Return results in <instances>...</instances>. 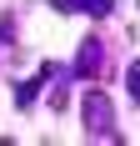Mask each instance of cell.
I'll use <instances>...</instances> for the list:
<instances>
[{
    "label": "cell",
    "instance_id": "1",
    "mask_svg": "<svg viewBox=\"0 0 140 146\" xmlns=\"http://www.w3.org/2000/svg\"><path fill=\"white\" fill-rule=\"evenodd\" d=\"M80 116H85V136H90V141H120V131H115V106H110V96L100 86L85 91Z\"/></svg>",
    "mask_w": 140,
    "mask_h": 146
},
{
    "label": "cell",
    "instance_id": "2",
    "mask_svg": "<svg viewBox=\"0 0 140 146\" xmlns=\"http://www.w3.org/2000/svg\"><path fill=\"white\" fill-rule=\"evenodd\" d=\"M100 71H105V40L100 35H85L80 50H75V76L80 81H100Z\"/></svg>",
    "mask_w": 140,
    "mask_h": 146
},
{
    "label": "cell",
    "instance_id": "3",
    "mask_svg": "<svg viewBox=\"0 0 140 146\" xmlns=\"http://www.w3.org/2000/svg\"><path fill=\"white\" fill-rule=\"evenodd\" d=\"M75 10H85V15H95V20H105V15L115 10V0H75Z\"/></svg>",
    "mask_w": 140,
    "mask_h": 146
},
{
    "label": "cell",
    "instance_id": "4",
    "mask_svg": "<svg viewBox=\"0 0 140 146\" xmlns=\"http://www.w3.org/2000/svg\"><path fill=\"white\" fill-rule=\"evenodd\" d=\"M40 86H45L40 76H35V81H25V86L15 91V101H20V106H35V96H40Z\"/></svg>",
    "mask_w": 140,
    "mask_h": 146
},
{
    "label": "cell",
    "instance_id": "5",
    "mask_svg": "<svg viewBox=\"0 0 140 146\" xmlns=\"http://www.w3.org/2000/svg\"><path fill=\"white\" fill-rule=\"evenodd\" d=\"M125 96H130V101L140 96V60H130V66H125Z\"/></svg>",
    "mask_w": 140,
    "mask_h": 146
}]
</instances>
